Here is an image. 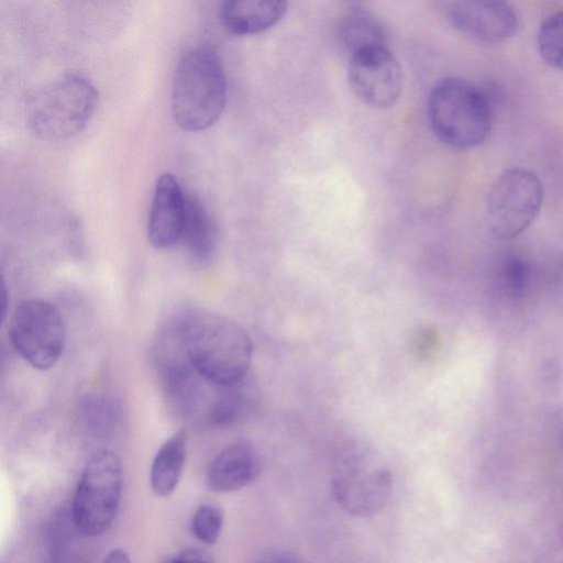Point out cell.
I'll list each match as a JSON object with an SVG mask.
<instances>
[{"instance_id": "cell-9", "label": "cell", "mask_w": 563, "mask_h": 563, "mask_svg": "<svg viewBox=\"0 0 563 563\" xmlns=\"http://www.w3.org/2000/svg\"><path fill=\"white\" fill-rule=\"evenodd\" d=\"M347 78L357 98L375 109L393 107L401 95V66L388 46L351 55Z\"/></svg>"}, {"instance_id": "cell-15", "label": "cell", "mask_w": 563, "mask_h": 563, "mask_svg": "<svg viewBox=\"0 0 563 563\" xmlns=\"http://www.w3.org/2000/svg\"><path fill=\"white\" fill-rule=\"evenodd\" d=\"M338 37L350 56L376 46H388V31L384 21L363 7L350 8L340 19Z\"/></svg>"}, {"instance_id": "cell-14", "label": "cell", "mask_w": 563, "mask_h": 563, "mask_svg": "<svg viewBox=\"0 0 563 563\" xmlns=\"http://www.w3.org/2000/svg\"><path fill=\"white\" fill-rule=\"evenodd\" d=\"M218 227L205 205L187 196L185 224L180 241L190 260L197 265L208 264L218 246Z\"/></svg>"}, {"instance_id": "cell-2", "label": "cell", "mask_w": 563, "mask_h": 563, "mask_svg": "<svg viewBox=\"0 0 563 563\" xmlns=\"http://www.w3.org/2000/svg\"><path fill=\"white\" fill-rule=\"evenodd\" d=\"M227 101V82L221 60L212 48L187 52L178 63L172 95L176 124L190 132L211 126Z\"/></svg>"}, {"instance_id": "cell-24", "label": "cell", "mask_w": 563, "mask_h": 563, "mask_svg": "<svg viewBox=\"0 0 563 563\" xmlns=\"http://www.w3.org/2000/svg\"><path fill=\"white\" fill-rule=\"evenodd\" d=\"M102 563H132L128 553L120 548L112 549L103 559Z\"/></svg>"}, {"instance_id": "cell-12", "label": "cell", "mask_w": 563, "mask_h": 563, "mask_svg": "<svg viewBox=\"0 0 563 563\" xmlns=\"http://www.w3.org/2000/svg\"><path fill=\"white\" fill-rule=\"evenodd\" d=\"M261 473L256 449L246 441H238L221 450L209 465L206 483L217 493H231L252 484Z\"/></svg>"}, {"instance_id": "cell-10", "label": "cell", "mask_w": 563, "mask_h": 563, "mask_svg": "<svg viewBox=\"0 0 563 563\" xmlns=\"http://www.w3.org/2000/svg\"><path fill=\"white\" fill-rule=\"evenodd\" d=\"M444 14L456 30L482 42L505 41L519 29L516 11L503 1H450Z\"/></svg>"}, {"instance_id": "cell-17", "label": "cell", "mask_w": 563, "mask_h": 563, "mask_svg": "<svg viewBox=\"0 0 563 563\" xmlns=\"http://www.w3.org/2000/svg\"><path fill=\"white\" fill-rule=\"evenodd\" d=\"M249 401L243 382L232 386H219L207 419L216 426H230L243 415Z\"/></svg>"}, {"instance_id": "cell-11", "label": "cell", "mask_w": 563, "mask_h": 563, "mask_svg": "<svg viewBox=\"0 0 563 563\" xmlns=\"http://www.w3.org/2000/svg\"><path fill=\"white\" fill-rule=\"evenodd\" d=\"M187 196L174 175L156 179L147 221V238L156 249H167L180 241L185 224Z\"/></svg>"}, {"instance_id": "cell-16", "label": "cell", "mask_w": 563, "mask_h": 563, "mask_svg": "<svg viewBox=\"0 0 563 563\" xmlns=\"http://www.w3.org/2000/svg\"><path fill=\"white\" fill-rule=\"evenodd\" d=\"M186 441V432L179 430L156 452L151 466L150 483L157 496H169L178 486L185 465Z\"/></svg>"}, {"instance_id": "cell-23", "label": "cell", "mask_w": 563, "mask_h": 563, "mask_svg": "<svg viewBox=\"0 0 563 563\" xmlns=\"http://www.w3.org/2000/svg\"><path fill=\"white\" fill-rule=\"evenodd\" d=\"M162 563H214L212 558L201 549H187L177 555L165 559Z\"/></svg>"}, {"instance_id": "cell-1", "label": "cell", "mask_w": 563, "mask_h": 563, "mask_svg": "<svg viewBox=\"0 0 563 563\" xmlns=\"http://www.w3.org/2000/svg\"><path fill=\"white\" fill-rule=\"evenodd\" d=\"M191 366L217 386L244 382L253 355L249 333L233 320L211 312L187 316L178 323Z\"/></svg>"}, {"instance_id": "cell-21", "label": "cell", "mask_w": 563, "mask_h": 563, "mask_svg": "<svg viewBox=\"0 0 563 563\" xmlns=\"http://www.w3.org/2000/svg\"><path fill=\"white\" fill-rule=\"evenodd\" d=\"M439 347V334L430 325L419 327L412 334L411 349L415 355L421 360L431 357Z\"/></svg>"}, {"instance_id": "cell-5", "label": "cell", "mask_w": 563, "mask_h": 563, "mask_svg": "<svg viewBox=\"0 0 563 563\" xmlns=\"http://www.w3.org/2000/svg\"><path fill=\"white\" fill-rule=\"evenodd\" d=\"M331 490L344 511L354 517H371L387 504L393 490V474L372 448L351 444L335 459Z\"/></svg>"}, {"instance_id": "cell-13", "label": "cell", "mask_w": 563, "mask_h": 563, "mask_svg": "<svg viewBox=\"0 0 563 563\" xmlns=\"http://www.w3.org/2000/svg\"><path fill=\"white\" fill-rule=\"evenodd\" d=\"M287 8L280 0H228L221 4L220 20L232 34L254 35L277 24Z\"/></svg>"}, {"instance_id": "cell-22", "label": "cell", "mask_w": 563, "mask_h": 563, "mask_svg": "<svg viewBox=\"0 0 563 563\" xmlns=\"http://www.w3.org/2000/svg\"><path fill=\"white\" fill-rule=\"evenodd\" d=\"M505 282L507 288L518 294L520 292L528 279V266L520 257H511L505 265Z\"/></svg>"}, {"instance_id": "cell-20", "label": "cell", "mask_w": 563, "mask_h": 563, "mask_svg": "<svg viewBox=\"0 0 563 563\" xmlns=\"http://www.w3.org/2000/svg\"><path fill=\"white\" fill-rule=\"evenodd\" d=\"M223 514L213 504L200 505L191 518V532L197 540L207 545L214 544L222 531Z\"/></svg>"}, {"instance_id": "cell-25", "label": "cell", "mask_w": 563, "mask_h": 563, "mask_svg": "<svg viewBox=\"0 0 563 563\" xmlns=\"http://www.w3.org/2000/svg\"><path fill=\"white\" fill-rule=\"evenodd\" d=\"M261 563H301L296 558L287 554H272L265 558Z\"/></svg>"}, {"instance_id": "cell-6", "label": "cell", "mask_w": 563, "mask_h": 563, "mask_svg": "<svg viewBox=\"0 0 563 563\" xmlns=\"http://www.w3.org/2000/svg\"><path fill=\"white\" fill-rule=\"evenodd\" d=\"M123 486L120 457L101 449L88 459L78 481L71 505V520L86 537L104 533L117 516Z\"/></svg>"}, {"instance_id": "cell-3", "label": "cell", "mask_w": 563, "mask_h": 563, "mask_svg": "<svg viewBox=\"0 0 563 563\" xmlns=\"http://www.w3.org/2000/svg\"><path fill=\"white\" fill-rule=\"evenodd\" d=\"M98 98L95 86L84 75H60L29 97V126L44 141L71 137L88 124L97 109Z\"/></svg>"}, {"instance_id": "cell-18", "label": "cell", "mask_w": 563, "mask_h": 563, "mask_svg": "<svg viewBox=\"0 0 563 563\" xmlns=\"http://www.w3.org/2000/svg\"><path fill=\"white\" fill-rule=\"evenodd\" d=\"M87 391L79 401L85 422L97 430H106L114 426L120 417V408L115 399L103 391Z\"/></svg>"}, {"instance_id": "cell-8", "label": "cell", "mask_w": 563, "mask_h": 563, "mask_svg": "<svg viewBox=\"0 0 563 563\" xmlns=\"http://www.w3.org/2000/svg\"><path fill=\"white\" fill-rule=\"evenodd\" d=\"M9 335L14 350L25 362L45 371L63 355L66 328L62 314L53 305L27 299L15 309Z\"/></svg>"}, {"instance_id": "cell-19", "label": "cell", "mask_w": 563, "mask_h": 563, "mask_svg": "<svg viewBox=\"0 0 563 563\" xmlns=\"http://www.w3.org/2000/svg\"><path fill=\"white\" fill-rule=\"evenodd\" d=\"M538 47L547 64L563 70V10L543 20L538 32Z\"/></svg>"}, {"instance_id": "cell-4", "label": "cell", "mask_w": 563, "mask_h": 563, "mask_svg": "<svg viewBox=\"0 0 563 563\" xmlns=\"http://www.w3.org/2000/svg\"><path fill=\"white\" fill-rule=\"evenodd\" d=\"M432 131L454 148L475 147L492 129V107L486 93L460 78H446L432 89L428 100Z\"/></svg>"}, {"instance_id": "cell-7", "label": "cell", "mask_w": 563, "mask_h": 563, "mask_svg": "<svg viewBox=\"0 0 563 563\" xmlns=\"http://www.w3.org/2000/svg\"><path fill=\"white\" fill-rule=\"evenodd\" d=\"M544 190L532 172L515 167L493 184L487 198V220L500 239H512L526 231L538 216Z\"/></svg>"}]
</instances>
